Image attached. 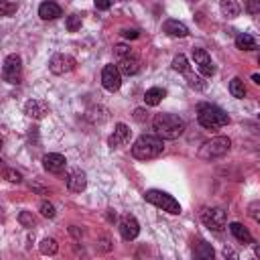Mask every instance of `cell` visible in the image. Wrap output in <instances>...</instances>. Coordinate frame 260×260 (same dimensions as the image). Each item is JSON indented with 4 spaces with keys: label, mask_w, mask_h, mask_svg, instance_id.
Masks as SVG:
<instances>
[{
    "label": "cell",
    "mask_w": 260,
    "mask_h": 260,
    "mask_svg": "<svg viewBox=\"0 0 260 260\" xmlns=\"http://www.w3.org/2000/svg\"><path fill=\"white\" fill-rule=\"evenodd\" d=\"M189 86H191V88H198V90H204V88H206V84H202L200 78H193V76H189Z\"/></svg>",
    "instance_id": "37"
},
{
    "label": "cell",
    "mask_w": 260,
    "mask_h": 260,
    "mask_svg": "<svg viewBox=\"0 0 260 260\" xmlns=\"http://www.w3.org/2000/svg\"><path fill=\"white\" fill-rule=\"evenodd\" d=\"M248 212H250V216H252V220L260 224V202H254V204H250V208H248Z\"/></svg>",
    "instance_id": "33"
},
{
    "label": "cell",
    "mask_w": 260,
    "mask_h": 260,
    "mask_svg": "<svg viewBox=\"0 0 260 260\" xmlns=\"http://www.w3.org/2000/svg\"><path fill=\"white\" fill-rule=\"evenodd\" d=\"M236 47L242 51H254L256 49V41L250 35H238L236 37Z\"/></svg>",
    "instance_id": "24"
},
{
    "label": "cell",
    "mask_w": 260,
    "mask_h": 260,
    "mask_svg": "<svg viewBox=\"0 0 260 260\" xmlns=\"http://www.w3.org/2000/svg\"><path fill=\"white\" fill-rule=\"evenodd\" d=\"M4 179H6L8 183H20V181H22V175H20L18 171H14V169H6V171H4Z\"/></svg>",
    "instance_id": "31"
},
{
    "label": "cell",
    "mask_w": 260,
    "mask_h": 260,
    "mask_svg": "<svg viewBox=\"0 0 260 260\" xmlns=\"http://www.w3.org/2000/svg\"><path fill=\"white\" fill-rule=\"evenodd\" d=\"M258 65H260V57H258Z\"/></svg>",
    "instance_id": "43"
},
{
    "label": "cell",
    "mask_w": 260,
    "mask_h": 260,
    "mask_svg": "<svg viewBox=\"0 0 260 260\" xmlns=\"http://www.w3.org/2000/svg\"><path fill=\"white\" fill-rule=\"evenodd\" d=\"M80 28H82V16H78V14L68 16V30L70 32H78Z\"/></svg>",
    "instance_id": "29"
},
{
    "label": "cell",
    "mask_w": 260,
    "mask_h": 260,
    "mask_svg": "<svg viewBox=\"0 0 260 260\" xmlns=\"http://www.w3.org/2000/svg\"><path fill=\"white\" fill-rule=\"evenodd\" d=\"M173 70L179 72V74H189V61L185 55H177L173 59Z\"/></svg>",
    "instance_id": "26"
},
{
    "label": "cell",
    "mask_w": 260,
    "mask_h": 260,
    "mask_svg": "<svg viewBox=\"0 0 260 260\" xmlns=\"http://www.w3.org/2000/svg\"><path fill=\"white\" fill-rule=\"evenodd\" d=\"M254 252H256V256L260 258V246H256V248H254Z\"/></svg>",
    "instance_id": "42"
},
{
    "label": "cell",
    "mask_w": 260,
    "mask_h": 260,
    "mask_svg": "<svg viewBox=\"0 0 260 260\" xmlns=\"http://www.w3.org/2000/svg\"><path fill=\"white\" fill-rule=\"evenodd\" d=\"M252 80H254L258 86H260V74H254V76H252Z\"/></svg>",
    "instance_id": "41"
},
{
    "label": "cell",
    "mask_w": 260,
    "mask_h": 260,
    "mask_svg": "<svg viewBox=\"0 0 260 260\" xmlns=\"http://www.w3.org/2000/svg\"><path fill=\"white\" fill-rule=\"evenodd\" d=\"M230 94L234 98H238V100H244V96H246V88H244V82L240 78H234L230 82Z\"/></svg>",
    "instance_id": "23"
},
{
    "label": "cell",
    "mask_w": 260,
    "mask_h": 260,
    "mask_svg": "<svg viewBox=\"0 0 260 260\" xmlns=\"http://www.w3.org/2000/svg\"><path fill=\"white\" fill-rule=\"evenodd\" d=\"M165 96H167V92L162 88H150L144 94V102H146V106H158L162 100H165Z\"/></svg>",
    "instance_id": "21"
},
{
    "label": "cell",
    "mask_w": 260,
    "mask_h": 260,
    "mask_svg": "<svg viewBox=\"0 0 260 260\" xmlns=\"http://www.w3.org/2000/svg\"><path fill=\"white\" fill-rule=\"evenodd\" d=\"M43 167L49 173H61V171H65V167H68V158H65L63 154H57V152H49V154L43 156Z\"/></svg>",
    "instance_id": "13"
},
{
    "label": "cell",
    "mask_w": 260,
    "mask_h": 260,
    "mask_svg": "<svg viewBox=\"0 0 260 260\" xmlns=\"http://www.w3.org/2000/svg\"><path fill=\"white\" fill-rule=\"evenodd\" d=\"M116 55H118V59H126V57H132L134 53L130 51L126 45H116Z\"/></svg>",
    "instance_id": "34"
},
{
    "label": "cell",
    "mask_w": 260,
    "mask_h": 260,
    "mask_svg": "<svg viewBox=\"0 0 260 260\" xmlns=\"http://www.w3.org/2000/svg\"><path fill=\"white\" fill-rule=\"evenodd\" d=\"M18 4L16 2H0V16H12L16 14Z\"/></svg>",
    "instance_id": "27"
},
{
    "label": "cell",
    "mask_w": 260,
    "mask_h": 260,
    "mask_svg": "<svg viewBox=\"0 0 260 260\" xmlns=\"http://www.w3.org/2000/svg\"><path fill=\"white\" fill-rule=\"evenodd\" d=\"M118 70H120V74H124V76H136V74L140 72V59H138L136 55L126 57V59H120V61H118Z\"/></svg>",
    "instance_id": "17"
},
{
    "label": "cell",
    "mask_w": 260,
    "mask_h": 260,
    "mask_svg": "<svg viewBox=\"0 0 260 260\" xmlns=\"http://www.w3.org/2000/svg\"><path fill=\"white\" fill-rule=\"evenodd\" d=\"M220 8H222V12L226 16H230V18H234V16L240 14V4L236 2V0H222Z\"/></svg>",
    "instance_id": "22"
},
{
    "label": "cell",
    "mask_w": 260,
    "mask_h": 260,
    "mask_svg": "<svg viewBox=\"0 0 260 260\" xmlns=\"http://www.w3.org/2000/svg\"><path fill=\"white\" fill-rule=\"evenodd\" d=\"M198 120L208 130H216V128L230 124V116L214 104H200L198 106Z\"/></svg>",
    "instance_id": "2"
},
{
    "label": "cell",
    "mask_w": 260,
    "mask_h": 260,
    "mask_svg": "<svg viewBox=\"0 0 260 260\" xmlns=\"http://www.w3.org/2000/svg\"><path fill=\"white\" fill-rule=\"evenodd\" d=\"M193 260H216V252L210 242L198 240L193 246Z\"/></svg>",
    "instance_id": "16"
},
{
    "label": "cell",
    "mask_w": 260,
    "mask_h": 260,
    "mask_svg": "<svg viewBox=\"0 0 260 260\" xmlns=\"http://www.w3.org/2000/svg\"><path fill=\"white\" fill-rule=\"evenodd\" d=\"M49 70L55 76H65V74H70V72L76 70V59L72 55H55L49 61Z\"/></svg>",
    "instance_id": "8"
},
{
    "label": "cell",
    "mask_w": 260,
    "mask_h": 260,
    "mask_svg": "<svg viewBox=\"0 0 260 260\" xmlns=\"http://www.w3.org/2000/svg\"><path fill=\"white\" fill-rule=\"evenodd\" d=\"M134 118H136L138 122H142V120L146 118V112H144L142 108H138V110H134Z\"/></svg>",
    "instance_id": "39"
},
{
    "label": "cell",
    "mask_w": 260,
    "mask_h": 260,
    "mask_svg": "<svg viewBox=\"0 0 260 260\" xmlns=\"http://www.w3.org/2000/svg\"><path fill=\"white\" fill-rule=\"evenodd\" d=\"M246 12L248 14H258L260 12V0H248V2H246Z\"/></svg>",
    "instance_id": "32"
},
{
    "label": "cell",
    "mask_w": 260,
    "mask_h": 260,
    "mask_svg": "<svg viewBox=\"0 0 260 260\" xmlns=\"http://www.w3.org/2000/svg\"><path fill=\"white\" fill-rule=\"evenodd\" d=\"M230 232H232V236H234L236 240H240L242 244H254V238H252V234L246 230V228H244L242 224H238V222L230 224Z\"/></svg>",
    "instance_id": "20"
},
{
    "label": "cell",
    "mask_w": 260,
    "mask_h": 260,
    "mask_svg": "<svg viewBox=\"0 0 260 260\" xmlns=\"http://www.w3.org/2000/svg\"><path fill=\"white\" fill-rule=\"evenodd\" d=\"M86 187H88V177H86V173L80 171V169L72 171L70 177H68V189H70L72 193H82Z\"/></svg>",
    "instance_id": "15"
},
{
    "label": "cell",
    "mask_w": 260,
    "mask_h": 260,
    "mask_svg": "<svg viewBox=\"0 0 260 260\" xmlns=\"http://www.w3.org/2000/svg\"><path fill=\"white\" fill-rule=\"evenodd\" d=\"M144 200H146L148 204L156 206L158 210L167 212V214H173V216H179V214H181V206H179V202H177L175 198H171V195L165 193V191L150 189V191L144 193Z\"/></svg>",
    "instance_id": "4"
},
{
    "label": "cell",
    "mask_w": 260,
    "mask_h": 260,
    "mask_svg": "<svg viewBox=\"0 0 260 260\" xmlns=\"http://www.w3.org/2000/svg\"><path fill=\"white\" fill-rule=\"evenodd\" d=\"M193 61H195V65H198L200 74H204L206 78H212V76L216 74V65H214L212 57L208 55V51H204V49H193Z\"/></svg>",
    "instance_id": "11"
},
{
    "label": "cell",
    "mask_w": 260,
    "mask_h": 260,
    "mask_svg": "<svg viewBox=\"0 0 260 260\" xmlns=\"http://www.w3.org/2000/svg\"><path fill=\"white\" fill-rule=\"evenodd\" d=\"M152 128L156 130L158 138L175 140L185 132V122L177 114H156L152 120Z\"/></svg>",
    "instance_id": "1"
},
{
    "label": "cell",
    "mask_w": 260,
    "mask_h": 260,
    "mask_svg": "<svg viewBox=\"0 0 260 260\" xmlns=\"http://www.w3.org/2000/svg\"><path fill=\"white\" fill-rule=\"evenodd\" d=\"M122 35H124L126 39H138V37H140L136 28H124V30H122Z\"/></svg>",
    "instance_id": "36"
},
{
    "label": "cell",
    "mask_w": 260,
    "mask_h": 260,
    "mask_svg": "<svg viewBox=\"0 0 260 260\" xmlns=\"http://www.w3.org/2000/svg\"><path fill=\"white\" fill-rule=\"evenodd\" d=\"M110 248H112V246H110V240H108V238H102V240H100V250H102V252H108Z\"/></svg>",
    "instance_id": "38"
},
{
    "label": "cell",
    "mask_w": 260,
    "mask_h": 260,
    "mask_svg": "<svg viewBox=\"0 0 260 260\" xmlns=\"http://www.w3.org/2000/svg\"><path fill=\"white\" fill-rule=\"evenodd\" d=\"M120 236L126 240V242H132V240H136L138 238V234H140V226H138V222H136V218L134 216H124L122 220H120Z\"/></svg>",
    "instance_id": "10"
},
{
    "label": "cell",
    "mask_w": 260,
    "mask_h": 260,
    "mask_svg": "<svg viewBox=\"0 0 260 260\" xmlns=\"http://www.w3.org/2000/svg\"><path fill=\"white\" fill-rule=\"evenodd\" d=\"M20 76H22V59L18 55H8L4 59V68H2V78L6 84H20Z\"/></svg>",
    "instance_id": "6"
},
{
    "label": "cell",
    "mask_w": 260,
    "mask_h": 260,
    "mask_svg": "<svg viewBox=\"0 0 260 260\" xmlns=\"http://www.w3.org/2000/svg\"><path fill=\"white\" fill-rule=\"evenodd\" d=\"M110 6H112L110 2H96V8H98V10H108Z\"/></svg>",
    "instance_id": "40"
},
{
    "label": "cell",
    "mask_w": 260,
    "mask_h": 260,
    "mask_svg": "<svg viewBox=\"0 0 260 260\" xmlns=\"http://www.w3.org/2000/svg\"><path fill=\"white\" fill-rule=\"evenodd\" d=\"M102 86L108 92H118L122 86V74L118 70V65H106L102 72Z\"/></svg>",
    "instance_id": "9"
},
{
    "label": "cell",
    "mask_w": 260,
    "mask_h": 260,
    "mask_svg": "<svg viewBox=\"0 0 260 260\" xmlns=\"http://www.w3.org/2000/svg\"><path fill=\"white\" fill-rule=\"evenodd\" d=\"M232 148V140L228 138V136H216L212 140H208L202 150H200V156L206 158V160H212V158H220L224 154H228Z\"/></svg>",
    "instance_id": "5"
},
{
    "label": "cell",
    "mask_w": 260,
    "mask_h": 260,
    "mask_svg": "<svg viewBox=\"0 0 260 260\" xmlns=\"http://www.w3.org/2000/svg\"><path fill=\"white\" fill-rule=\"evenodd\" d=\"M162 28H165V32H167V35H171V37H177V39H185L187 35H189V28L183 24V22H179V20H167L165 22V26H162Z\"/></svg>",
    "instance_id": "18"
},
{
    "label": "cell",
    "mask_w": 260,
    "mask_h": 260,
    "mask_svg": "<svg viewBox=\"0 0 260 260\" xmlns=\"http://www.w3.org/2000/svg\"><path fill=\"white\" fill-rule=\"evenodd\" d=\"M24 114L28 118H35V120H43L49 114V104L45 100H28L24 104Z\"/></svg>",
    "instance_id": "12"
},
{
    "label": "cell",
    "mask_w": 260,
    "mask_h": 260,
    "mask_svg": "<svg viewBox=\"0 0 260 260\" xmlns=\"http://www.w3.org/2000/svg\"><path fill=\"white\" fill-rule=\"evenodd\" d=\"M162 150H165L162 138H158V136H148V134L140 136V138L134 142V146H132V154H134V158H138V160L156 158V156L162 154Z\"/></svg>",
    "instance_id": "3"
},
{
    "label": "cell",
    "mask_w": 260,
    "mask_h": 260,
    "mask_svg": "<svg viewBox=\"0 0 260 260\" xmlns=\"http://www.w3.org/2000/svg\"><path fill=\"white\" fill-rule=\"evenodd\" d=\"M18 222H20L22 228H35L37 226V220L32 218V214H28V212H20L18 214Z\"/></svg>",
    "instance_id": "28"
},
{
    "label": "cell",
    "mask_w": 260,
    "mask_h": 260,
    "mask_svg": "<svg viewBox=\"0 0 260 260\" xmlns=\"http://www.w3.org/2000/svg\"><path fill=\"white\" fill-rule=\"evenodd\" d=\"M224 258H226V260H240L238 252H236L234 248H230V246H226V248H224Z\"/></svg>",
    "instance_id": "35"
},
{
    "label": "cell",
    "mask_w": 260,
    "mask_h": 260,
    "mask_svg": "<svg viewBox=\"0 0 260 260\" xmlns=\"http://www.w3.org/2000/svg\"><path fill=\"white\" fill-rule=\"evenodd\" d=\"M39 210H41V216H43V218H49V220H51V218H55V206H53V204L43 202Z\"/></svg>",
    "instance_id": "30"
},
{
    "label": "cell",
    "mask_w": 260,
    "mask_h": 260,
    "mask_svg": "<svg viewBox=\"0 0 260 260\" xmlns=\"http://www.w3.org/2000/svg\"><path fill=\"white\" fill-rule=\"evenodd\" d=\"M41 254H45V256H53V254H57V250H59V244L53 240V238H45L43 242H41Z\"/></svg>",
    "instance_id": "25"
},
{
    "label": "cell",
    "mask_w": 260,
    "mask_h": 260,
    "mask_svg": "<svg viewBox=\"0 0 260 260\" xmlns=\"http://www.w3.org/2000/svg\"><path fill=\"white\" fill-rule=\"evenodd\" d=\"M202 222L214 232H222L226 228V212L220 208H206L202 212Z\"/></svg>",
    "instance_id": "7"
},
{
    "label": "cell",
    "mask_w": 260,
    "mask_h": 260,
    "mask_svg": "<svg viewBox=\"0 0 260 260\" xmlns=\"http://www.w3.org/2000/svg\"><path fill=\"white\" fill-rule=\"evenodd\" d=\"M130 136H132V130H130L126 124H116V130L110 136L108 144H110V148H120L130 140Z\"/></svg>",
    "instance_id": "14"
},
{
    "label": "cell",
    "mask_w": 260,
    "mask_h": 260,
    "mask_svg": "<svg viewBox=\"0 0 260 260\" xmlns=\"http://www.w3.org/2000/svg\"><path fill=\"white\" fill-rule=\"evenodd\" d=\"M63 12H61V6L59 4H55V2H43L41 6H39V16L43 18V20H55V18H59Z\"/></svg>",
    "instance_id": "19"
}]
</instances>
